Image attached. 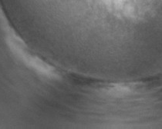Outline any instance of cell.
Here are the masks:
<instances>
[{
	"mask_svg": "<svg viewBox=\"0 0 162 129\" xmlns=\"http://www.w3.org/2000/svg\"><path fill=\"white\" fill-rule=\"evenodd\" d=\"M51 8H52V7H51ZM51 8H50V9H51ZM49 9H48V10H49ZM48 10H47V11H48ZM47 11H46V12H47ZM45 13H46V12H45ZM44 13H43V14H44ZM42 15H43V14H42ZM42 15H41V16H42ZM40 16H39V17H40Z\"/></svg>",
	"mask_w": 162,
	"mask_h": 129,
	"instance_id": "cell-1",
	"label": "cell"
}]
</instances>
